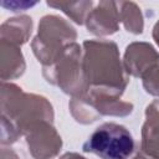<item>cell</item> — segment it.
<instances>
[{"mask_svg": "<svg viewBox=\"0 0 159 159\" xmlns=\"http://www.w3.org/2000/svg\"><path fill=\"white\" fill-rule=\"evenodd\" d=\"M119 9L118 2L102 1L96 9L89 11L86 24L88 31L96 35H112L118 30Z\"/></svg>", "mask_w": 159, "mask_h": 159, "instance_id": "cell-6", "label": "cell"}, {"mask_svg": "<svg viewBox=\"0 0 159 159\" xmlns=\"http://www.w3.org/2000/svg\"><path fill=\"white\" fill-rule=\"evenodd\" d=\"M134 159H150V158H149V157H147L144 153H139Z\"/></svg>", "mask_w": 159, "mask_h": 159, "instance_id": "cell-15", "label": "cell"}, {"mask_svg": "<svg viewBox=\"0 0 159 159\" xmlns=\"http://www.w3.org/2000/svg\"><path fill=\"white\" fill-rule=\"evenodd\" d=\"M82 149L101 159H128L134 150V139L124 125L106 122L94 129Z\"/></svg>", "mask_w": 159, "mask_h": 159, "instance_id": "cell-3", "label": "cell"}, {"mask_svg": "<svg viewBox=\"0 0 159 159\" xmlns=\"http://www.w3.org/2000/svg\"><path fill=\"white\" fill-rule=\"evenodd\" d=\"M119 19L127 31L133 34L143 32V16L140 9L134 2H118Z\"/></svg>", "mask_w": 159, "mask_h": 159, "instance_id": "cell-10", "label": "cell"}, {"mask_svg": "<svg viewBox=\"0 0 159 159\" xmlns=\"http://www.w3.org/2000/svg\"><path fill=\"white\" fill-rule=\"evenodd\" d=\"M147 119L143 125L142 153L150 159H159V102L147 107Z\"/></svg>", "mask_w": 159, "mask_h": 159, "instance_id": "cell-7", "label": "cell"}, {"mask_svg": "<svg viewBox=\"0 0 159 159\" xmlns=\"http://www.w3.org/2000/svg\"><path fill=\"white\" fill-rule=\"evenodd\" d=\"M1 53L9 56L10 58L9 62L1 65L2 82H5L6 80H12V78L21 76L25 70V62H24V57L21 55L19 46L1 41Z\"/></svg>", "mask_w": 159, "mask_h": 159, "instance_id": "cell-9", "label": "cell"}, {"mask_svg": "<svg viewBox=\"0 0 159 159\" xmlns=\"http://www.w3.org/2000/svg\"><path fill=\"white\" fill-rule=\"evenodd\" d=\"M60 159H86V158H83V157H81L76 153H67L63 157H61Z\"/></svg>", "mask_w": 159, "mask_h": 159, "instance_id": "cell-13", "label": "cell"}, {"mask_svg": "<svg viewBox=\"0 0 159 159\" xmlns=\"http://www.w3.org/2000/svg\"><path fill=\"white\" fill-rule=\"evenodd\" d=\"M32 30V20L29 16L7 19L1 25V41L21 46L25 43Z\"/></svg>", "mask_w": 159, "mask_h": 159, "instance_id": "cell-8", "label": "cell"}, {"mask_svg": "<svg viewBox=\"0 0 159 159\" xmlns=\"http://www.w3.org/2000/svg\"><path fill=\"white\" fill-rule=\"evenodd\" d=\"M82 61L86 91L94 88L119 97L128 82L120 66L117 45L111 41H86ZM84 91V92H86Z\"/></svg>", "mask_w": 159, "mask_h": 159, "instance_id": "cell-1", "label": "cell"}, {"mask_svg": "<svg viewBox=\"0 0 159 159\" xmlns=\"http://www.w3.org/2000/svg\"><path fill=\"white\" fill-rule=\"evenodd\" d=\"M124 65L128 73L135 77H143L147 72L159 65V53H157L149 43L133 42L127 46Z\"/></svg>", "mask_w": 159, "mask_h": 159, "instance_id": "cell-5", "label": "cell"}, {"mask_svg": "<svg viewBox=\"0 0 159 159\" xmlns=\"http://www.w3.org/2000/svg\"><path fill=\"white\" fill-rule=\"evenodd\" d=\"M36 4H37L36 1H10V2L2 1L1 6L5 7V9L11 10V11H24L29 7L35 6Z\"/></svg>", "mask_w": 159, "mask_h": 159, "instance_id": "cell-12", "label": "cell"}, {"mask_svg": "<svg viewBox=\"0 0 159 159\" xmlns=\"http://www.w3.org/2000/svg\"><path fill=\"white\" fill-rule=\"evenodd\" d=\"M48 6L51 7H56V9H61L65 14H67L75 22L82 25L88 14H89V9L92 7L93 2L92 1H77V2H47Z\"/></svg>", "mask_w": 159, "mask_h": 159, "instance_id": "cell-11", "label": "cell"}, {"mask_svg": "<svg viewBox=\"0 0 159 159\" xmlns=\"http://www.w3.org/2000/svg\"><path fill=\"white\" fill-rule=\"evenodd\" d=\"M153 37H154L155 42L159 45V21L155 24V26L153 29Z\"/></svg>", "mask_w": 159, "mask_h": 159, "instance_id": "cell-14", "label": "cell"}, {"mask_svg": "<svg viewBox=\"0 0 159 159\" xmlns=\"http://www.w3.org/2000/svg\"><path fill=\"white\" fill-rule=\"evenodd\" d=\"M77 34L75 29L62 17L55 15L43 16L39 24V32L31 46L35 56L43 67L53 65L65 48L73 43Z\"/></svg>", "mask_w": 159, "mask_h": 159, "instance_id": "cell-2", "label": "cell"}, {"mask_svg": "<svg viewBox=\"0 0 159 159\" xmlns=\"http://www.w3.org/2000/svg\"><path fill=\"white\" fill-rule=\"evenodd\" d=\"M24 134L29 150L35 159H51L61 149L62 140L48 120H40L30 125Z\"/></svg>", "mask_w": 159, "mask_h": 159, "instance_id": "cell-4", "label": "cell"}]
</instances>
